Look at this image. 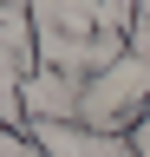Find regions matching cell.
Masks as SVG:
<instances>
[{"mask_svg":"<svg viewBox=\"0 0 150 157\" xmlns=\"http://www.w3.org/2000/svg\"><path fill=\"white\" fill-rule=\"evenodd\" d=\"M144 105H150V59L144 52H111L79 85V124H91V131H124Z\"/></svg>","mask_w":150,"mask_h":157,"instance_id":"obj_1","label":"cell"},{"mask_svg":"<svg viewBox=\"0 0 150 157\" xmlns=\"http://www.w3.org/2000/svg\"><path fill=\"white\" fill-rule=\"evenodd\" d=\"M79 85H85L79 72L33 59V66L20 72V111L26 118H79Z\"/></svg>","mask_w":150,"mask_h":157,"instance_id":"obj_2","label":"cell"}]
</instances>
